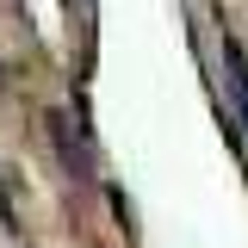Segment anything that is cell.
Listing matches in <instances>:
<instances>
[{"label":"cell","instance_id":"obj_1","mask_svg":"<svg viewBox=\"0 0 248 248\" xmlns=\"http://www.w3.org/2000/svg\"><path fill=\"white\" fill-rule=\"evenodd\" d=\"M223 68H230V87H236V106H242V124H248V56L236 44H223Z\"/></svg>","mask_w":248,"mask_h":248}]
</instances>
